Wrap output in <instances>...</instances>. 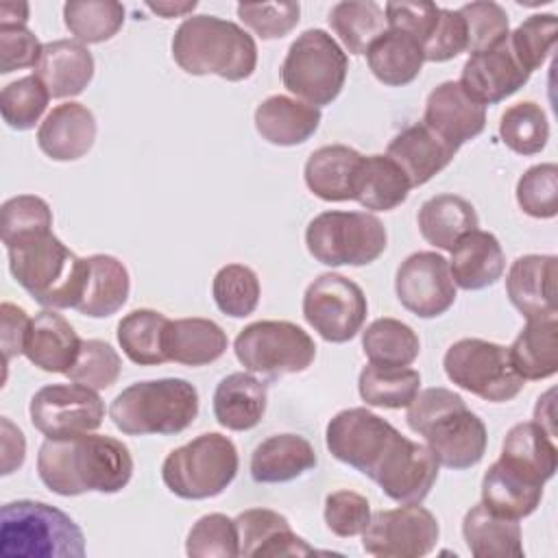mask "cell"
I'll return each instance as SVG.
<instances>
[{
  "label": "cell",
  "mask_w": 558,
  "mask_h": 558,
  "mask_svg": "<svg viewBox=\"0 0 558 558\" xmlns=\"http://www.w3.org/2000/svg\"><path fill=\"white\" fill-rule=\"evenodd\" d=\"M37 473L46 488L61 497L83 493H120L133 475L129 447L105 434L46 438L37 453Z\"/></svg>",
  "instance_id": "obj_1"
},
{
  "label": "cell",
  "mask_w": 558,
  "mask_h": 558,
  "mask_svg": "<svg viewBox=\"0 0 558 558\" xmlns=\"http://www.w3.org/2000/svg\"><path fill=\"white\" fill-rule=\"evenodd\" d=\"M410 429L425 438L438 464L462 471L475 466L488 445L484 421L449 388H425L408 405Z\"/></svg>",
  "instance_id": "obj_2"
},
{
  "label": "cell",
  "mask_w": 558,
  "mask_h": 558,
  "mask_svg": "<svg viewBox=\"0 0 558 558\" xmlns=\"http://www.w3.org/2000/svg\"><path fill=\"white\" fill-rule=\"evenodd\" d=\"M13 279L44 307L65 310L81 303L89 259L74 255L52 229L26 235L7 246Z\"/></svg>",
  "instance_id": "obj_3"
},
{
  "label": "cell",
  "mask_w": 558,
  "mask_h": 558,
  "mask_svg": "<svg viewBox=\"0 0 558 558\" xmlns=\"http://www.w3.org/2000/svg\"><path fill=\"white\" fill-rule=\"evenodd\" d=\"M172 59L194 76L216 74L227 81H244L255 72L257 46L235 22L216 15H190L172 37Z\"/></svg>",
  "instance_id": "obj_4"
},
{
  "label": "cell",
  "mask_w": 558,
  "mask_h": 558,
  "mask_svg": "<svg viewBox=\"0 0 558 558\" xmlns=\"http://www.w3.org/2000/svg\"><path fill=\"white\" fill-rule=\"evenodd\" d=\"M113 425L126 436H170L198 416V390L179 377L135 381L109 405Z\"/></svg>",
  "instance_id": "obj_5"
},
{
  "label": "cell",
  "mask_w": 558,
  "mask_h": 558,
  "mask_svg": "<svg viewBox=\"0 0 558 558\" xmlns=\"http://www.w3.org/2000/svg\"><path fill=\"white\" fill-rule=\"evenodd\" d=\"M0 554L28 558H83L85 536L63 510L33 499H17L0 512Z\"/></svg>",
  "instance_id": "obj_6"
},
{
  "label": "cell",
  "mask_w": 558,
  "mask_h": 558,
  "mask_svg": "<svg viewBox=\"0 0 558 558\" xmlns=\"http://www.w3.org/2000/svg\"><path fill=\"white\" fill-rule=\"evenodd\" d=\"M238 466L240 458L233 440L207 432L166 456L161 480L181 499H209L233 482Z\"/></svg>",
  "instance_id": "obj_7"
},
{
  "label": "cell",
  "mask_w": 558,
  "mask_h": 558,
  "mask_svg": "<svg viewBox=\"0 0 558 558\" xmlns=\"http://www.w3.org/2000/svg\"><path fill=\"white\" fill-rule=\"evenodd\" d=\"M349 70L347 52L323 28H307L288 48L281 63L283 87L307 105L323 107L338 98Z\"/></svg>",
  "instance_id": "obj_8"
},
{
  "label": "cell",
  "mask_w": 558,
  "mask_h": 558,
  "mask_svg": "<svg viewBox=\"0 0 558 558\" xmlns=\"http://www.w3.org/2000/svg\"><path fill=\"white\" fill-rule=\"evenodd\" d=\"M384 222L368 211H323L310 220L305 244L325 266H364L386 251Z\"/></svg>",
  "instance_id": "obj_9"
},
{
  "label": "cell",
  "mask_w": 558,
  "mask_h": 558,
  "mask_svg": "<svg viewBox=\"0 0 558 558\" xmlns=\"http://www.w3.org/2000/svg\"><path fill=\"white\" fill-rule=\"evenodd\" d=\"M233 351L246 371L270 379L303 373L316 357L312 336L290 320H257L246 325L238 333Z\"/></svg>",
  "instance_id": "obj_10"
},
{
  "label": "cell",
  "mask_w": 558,
  "mask_h": 558,
  "mask_svg": "<svg viewBox=\"0 0 558 558\" xmlns=\"http://www.w3.org/2000/svg\"><path fill=\"white\" fill-rule=\"evenodd\" d=\"M442 366L449 381L493 403L514 399L525 386L510 364L508 347L482 338L453 342L445 353Z\"/></svg>",
  "instance_id": "obj_11"
},
{
  "label": "cell",
  "mask_w": 558,
  "mask_h": 558,
  "mask_svg": "<svg viewBox=\"0 0 558 558\" xmlns=\"http://www.w3.org/2000/svg\"><path fill=\"white\" fill-rule=\"evenodd\" d=\"M325 440L336 460L375 480L384 460L403 440V434L366 408H349L327 423Z\"/></svg>",
  "instance_id": "obj_12"
},
{
  "label": "cell",
  "mask_w": 558,
  "mask_h": 558,
  "mask_svg": "<svg viewBox=\"0 0 558 558\" xmlns=\"http://www.w3.org/2000/svg\"><path fill=\"white\" fill-rule=\"evenodd\" d=\"M368 314L364 290L338 272L316 277L303 294L307 325L327 342L342 344L357 336Z\"/></svg>",
  "instance_id": "obj_13"
},
{
  "label": "cell",
  "mask_w": 558,
  "mask_h": 558,
  "mask_svg": "<svg viewBox=\"0 0 558 558\" xmlns=\"http://www.w3.org/2000/svg\"><path fill=\"white\" fill-rule=\"evenodd\" d=\"M440 536L436 517L421 504L379 510L371 514L362 532V547L377 558H421L427 556Z\"/></svg>",
  "instance_id": "obj_14"
},
{
  "label": "cell",
  "mask_w": 558,
  "mask_h": 558,
  "mask_svg": "<svg viewBox=\"0 0 558 558\" xmlns=\"http://www.w3.org/2000/svg\"><path fill=\"white\" fill-rule=\"evenodd\" d=\"M28 414L46 438H63L98 429L105 403L94 388L83 384H48L33 395Z\"/></svg>",
  "instance_id": "obj_15"
},
{
  "label": "cell",
  "mask_w": 558,
  "mask_h": 558,
  "mask_svg": "<svg viewBox=\"0 0 558 558\" xmlns=\"http://www.w3.org/2000/svg\"><path fill=\"white\" fill-rule=\"evenodd\" d=\"M399 303L418 318H436L456 303V283L449 262L436 251L405 257L395 277Z\"/></svg>",
  "instance_id": "obj_16"
},
{
  "label": "cell",
  "mask_w": 558,
  "mask_h": 558,
  "mask_svg": "<svg viewBox=\"0 0 558 558\" xmlns=\"http://www.w3.org/2000/svg\"><path fill=\"white\" fill-rule=\"evenodd\" d=\"M530 81V72L514 57L510 41L473 52L462 65L460 85L480 105H497L519 92Z\"/></svg>",
  "instance_id": "obj_17"
},
{
  "label": "cell",
  "mask_w": 558,
  "mask_h": 558,
  "mask_svg": "<svg viewBox=\"0 0 558 558\" xmlns=\"http://www.w3.org/2000/svg\"><path fill=\"white\" fill-rule=\"evenodd\" d=\"M438 466L440 464L427 445H418L403 436L384 460L373 482L397 504H421L438 477Z\"/></svg>",
  "instance_id": "obj_18"
},
{
  "label": "cell",
  "mask_w": 558,
  "mask_h": 558,
  "mask_svg": "<svg viewBox=\"0 0 558 558\" xmlns=\"http://www.w3.org/2000/svg\"><path fill=\"white\" fill-rule=\"evenodd\" d=\"M423 124L458 150L484 131L486 107L475 102L458 81H445L429 92Z\"/></svg>",
  "instance_id": "obj_19"
},
{
  "label": "cell",
  "mask_w": 558,
  "mask_h": 558,
  "mask_svg": "<svg viewBox=\"0 0 558 558\" xmlns=\"http://www.w3.org/2000/svg\"><path fill=\"white\" fill-rule=\"evenodd\" d=\"M558 257L556 255H521L512 262L506 277L510 303L527 320L558 318Z\"/></svg>",
  "instance_id": "obj_20"
},
{
  "label": "cell",
  "mask_w": 558,
  "mask_h": 558,
  "mask_svg": "<svg viewBox=\"0 0 558 558\" xmlns=\"http://www.w3.org/2000/svg\"><path fill=\"white\" fill-rule=\"evenodd\" d=\"M96 140V118L81 102L57 105L37 129V146L54 161L85 157Z\"/></svg>",
  "instance_id": "obj_21"
},
{
  "label": "cell",
  "mask_w": 558,
  "mask_h": 558,
  "mask_svg": "<svg viewBox=\"0 0 558 558\" xmlns=\"http://www.w3.org/2000/svg\"><path fill=\"white\" fill-rule=\"evenodd\" d=\"M456 153V148L442 142L423 122L397 133L386 148V155L403 170L412 187L425 185L429 179H434L451 163Z\"/></svg>",
  "instance_id": "obj_22"
},
{
  "label": "cell",
  "mask_w": 558,
  "mask_h": 558,
  "mask_svg": "<svg viewBox=\"0 0 558 558\" xmlns=\"http://www.w3.org/2000/svg\"><path fill=\"white\" fill-rule=\"evenodd\" d=\"M83 340L76 336L74 327L54 310L46 307L31 318L24 355L37 368L46 373H68L81 351Z\"/></svg>",
  "instance_id": "obj_23"
},
{
  "label": "cell",
  "mask_w": 558,
  "mask_h": 558,
  "mask_svg": "<svg viewBox=\"0 0 558 558\" xmlns=\"http://www.w3.org/2000/svg\"><path fill=\"white\" fill-rule=\"evenodd\" d=\"M240 556H310V547L292 532L288 519L268 508H251L235 517Z\"/></svg>",
  "instance_id": "obj_24"
},
{
  "label": "cell",
  "mask_w": 558,
  "mask_h": 558,
  "mask_svg": "<svg viewBox=\"0 0 558 558\" xmlns=\"http://www.w3.org/2000/svg\"><path fill=\"white\" fill-rule=\"evenodd\" d=\"M35 76L52 98H72L92 83L94 57L81 41L54 39L44 44Z\"/></svg>",
  "instance_id": "obj_25"
},
{
  "label": "cell",
  "mask_w": 558,
  "mask_h": 558,
  "mask_svg": "<svg viewBox=\"0 0 558 558\" xmlns=\"http://www.w3.org/2000/svg\"><path fill=\"white\" fill-rule=\"evenodd\" d=\"M449 270L453 283L462 290H484L495 286L506 268V257L499 240L488 231L464 233L449 251Z\"/></svg>",
  "instance_id": "obj_26"
},
{
  "label": "cell",
  "mask_w": 558,
  "mask_h": 558,
  "mask_svg": "<svg viewBox=\"0 0 558 558\" xmlns=\"http://www.w3.org/2000/svg\"><path fill=\"white\" fill-rule=\"evenodd\" d=\"M320 124V109L303 100L275 94L255 109V129L262 140L275 146H296L307 142Z\"/></svg>",
  "instance_id": "obj_27"
},
{
  "label": "cell",
  "mask_w": 558,
  "mask_h": 558,
  "mask_svg": "<svg viewBox=\"0 0 558 558\" xmlns=\"http://www.w3.org/2000/svg\"><path fill=\"white\" fill-rule=\"evenodd\" d=\"M362 157L364 155L344 144L320 146L305 161V185L314 196L329 203L353 201V187Z\"/></svg>",
  "instance_id": "obj_28"
},
{
  "label": "cell",
  "mask_w": 558,
  "mask_h": 558,
  "mask_svg": "<svg viewBox=\"0 0 558 558\" xmlns=\"http://www.w3.org/2000/svg\"><path fill=\"white\" fill-rule=\"evenodd\" d=\"M312 442L299 434H275L262 440L251 456V477L259 484H279L301 477L316 466Z\"/></svg>",
  "instance_id": "obj_29"
},
{
  "label": "cell",
  "mask_w": 558,
  "mask_h": 558,
  "mask_svg": "<svg viewBox=\"0 0 558 558\" xmlns=\"http://www.w3.org/2000/svg\"><path fill=\"white\" fill-rule=\"evenodd\" d=\"M268 403L266 381L251 373H231L214 390V416L231 432L253 429Z\"/></svg>",
  "instance_id": "obj_30"
},
{
  "label": "cell",
  "mask_w": 558,
  "mask_h": 558,
  "mask_svg": "<svg viewBox=\"0 0 558 558\" xmlns=\"http://www.w3.org/2000/svg\"><path fill=\"white\" fill-rule=\"evenodd\" d=\"M556 438L547 434L536 421H523L510 427L504 438L499 460L530 480L545 484L554 477L558 466Z\"/></svg>",
  "instance_id": "obj_31"
},
{
  "label": "cell",
  "mask_w": 558,
  "mask_h": 558,
  "mask_svg": "<svg viewBox=\"0 0 558 558\" xmlns=\"http://www.w3.org/2000/svg\"><path fill=\"white\" fill-rule=\"evenodd\" d=\"M227 333L209 318H177L170 320L163 336L168 362L185 366H205L220 360L227 351Z\"/></svg>",
  "instance_id": "obj_32"
},
{
  "label": "cell",
  "mask_w": 558,
  "mask_h": 558,
  "mask_svg": "<svg viewBox=\"0 0 558 558\" xmlns=\"http://www.w3.org/2000/svg\"><path fill=\"white\" fill-rule=\"evenodd\" d=\"M543 486L497 460L482 477V504L501 517L523 519L538 508Z\"/></svg>",
  "instance_id": "obj_33"
},
{
  "label": "cell",
  "mask_w": 558,
  "mask_h": 558,
  "mask_svg": "<svg viewBox=\"0 0 558 558\" xmlns=\"http://www.w3.org/2000/svg\"><path fill=\"white\" fill-rule=\"evenodd\" d=\"M514 373L523 381L547 379L558 371V318H536L508 347Z\"/></svg>",
  "instance_id": "obj_34"
},
{
  "label": "cell",
  "mask_w": 558,
  "mask_h": 558,
  "mask_svg": "<svg viewBox=\"0 0 558 558\" xmlns=\"http://www.w3.org/2000/svg\"><path fill=\"white\" fill-rule=\"evenodd\" d=\"M462 536L469 551L477 558H521V525L519 519L501 517L484 504L473 506L462 519Z\"/></svg>",
  "instance_id": "obj_35"
},
{
  "label": "cell",
  "mask_w": 558,
  "mask_h": 558,
  "mask_svg": "<svg viewBox=\"0 0 558 558\" xmlns=\"http://www.w3.org/2000/svg\"><path fill=\"white\" fill-rule=\"evenodd\" d=\"M416 222L423 240L440 251H451L464 233L475 231L480 225L475 207L458 194L427 198L418 209Z\"/></svg>",
  "instance_id": "obj_36"
},
{
  "label": "cell",
  "mask_w": 558,
  "mask_h": 558,
  "mask_svg": "<svg viewBox=\"0 0 558 558\" xmlns=\"http://www.w3.org/2000/svg\"><path fill=\"white\" fill-rule=\"evenodd\" d=\"M410 190L412 185L408 177L388 155L362 157L353 187V201H357L362 207L373 211H390L408 198Z\"/></svg>",
  "instance_id": "obj_37"
},
{
  "label": "cell",
  "mask_w": 558,
  "mask_h": 558,
  "mask_svg": "<svg viewBox=\"0 0 558 558\" xmlns=\"http://www.w3.org/2000/svg\"><path fill=\"white\" fill-rule=\"evenodd\" d=\"M85 292L76 310L92 318H105L122 310L129 299L131 279L126 266L113 255H92Z\"/></svg>",
  "instance_id": "obj_38"
},
{
  "label": "cell",
  "mask_w": 558,
  "mask_h": 558,
  "mask_svg": "<svg viewBox=\"0 0 558 558\" xmlns=\"http://www.w3.org/2000/svg\"><path fill=\"white\" fill-rule=\"evenodd\" d=\"M366 63L379 83L401 87L412 83L421 74L425 57L416 39L388 28L366 50Z\"/></svg>",
  "instance_id": "obj_39"
},
{
  "label": "cell",
  "mask_w": 558,
  "mask_h": 558,
  "mask_svg": "<svg viewBox=\"0 0 558 558\" xmlns=\"http://www.w3.org/2000/svg\"><path fill=\"white\" fill-rule=\"evenodd\" d=\"M170 318L161 312L142 307L129 312L118 323V342L124 355L140 366H157L168 362L163 349V336Z\"/></svg>",
  "instance_id": "obj_40"
},
{
  "label": "cell",
  "mask_w": 558,
  "mask_h": 558,
  "mask_svg": "<svg viewBox=\"0 0 558 558\" xmlns=\"http://www.w3.org/2000/svg\"><path fill=\"white\" fill-rule=\"evenodd\" d=\"M329 26L351 54H366L371 44L388 31L384 9L373 0H344L331 7Z\"/></svg>",
  "instance_id": "obj_41"
},
{
  "label": "cell",
  "mask_w": 558,
  "mask_h": 558,
  "mask_svg": "<svg viewBox=\"0 0 558 558\" xmlns=\"http://www.w3.org/2000/svg\"><path fill=\"white\" fill-rule=\"evenodd\" d=\"M421 375L410 366L368 364L357 377V390L366 405L399 410L408 408L418 395Z\"/></svg>",
  "instance_id": "obj_42"
},
{
  "label": "cell",
  "mask_w": 558,
  "mask_h": 558,
  "mask_svg": "<svg viewBox=\"0 0 558 558\" xmlns=\"http://www.w3.org/2000/svg\"><path fill=\"white\" fill-rule=\"evenodd\" d=\"M362 351L371 364L410 366L421 353L416 331L397 318H377L362 331Z\"/></svg>",
  "instance_id": "obj_43"
},
{
  "label": "cell",
  "mask_w": 558,
  "mask_h": 558,
  "mask_svg": "<svg viewBox=\"0 0 558 558\" xmlns=\"http://www.w3.org/2000/svg\"><path fill=\"white\" fill-rule=\"evenodd\" d=\"M63 22L81 44H100L122 28L124 7L116 0H70L63 4Z\"/></svg>",
  "instance_id": "obj_44"
},
{
  "label": "cell",
  "mask_w": 558,
  "mask_h": 558,
  "mask_svg": "<svg viewBox=\"0 0 558 558\" xmlns=\"http://www.w3.org/2000/svg\"><path fill=\"white\" fill-rule=\"evenodd\" d=\"M501 142L517 155H536L549 140V122L541 105L523 100L510 105L499 120Z\"/></svg>",
  "instance_id": "obj_45"
},
{
  "label": "cell",
  "mask_w": 558,
  "mask_h": 558,
  "mask_svg": "<svg viewBox=\"0 0 558 558\" xmlns=\"http://www.w3.org/2000/svg\"><path fill=\"white\" fill-rule=\"evenodd\" d=\"M211 294L222 314L244 318L255 312L262 288L253 268L244 264H227L214 275Z\"/></svg>",
  "instance_id": "obj_46"
},
{
  "label": "cell",
  "mask_w": 558,
  "mask_h": 558,
  "mask_svg": "<svg viewBox=\"0 0 558 558\" xmlns=\"http://www.w3.org/2000/svg\"><path fill=\"white\" fill-rule=\"evenodd\" d=\"M48 100L50 94L35 74L22 76L4 85L0 94L2 120L15 131H28L39 122L41 113L48 107Z\"/></svg>",
  "instance_id": "obj_47"
},
{
  "label": "cell",
  "mask_w": 558,
  "mask_h": 558,
  "mask_svg": "<svg viewBox=\"0 0 558 558\" xmlns=\"http://www.w3.org/2000/svg\"><path fill=\"white\" fill-rule=\"evenodd\" d=\"M185 554L190 558H235L240 556V538L235 519L222 512L201 517L185 541Z\"/></svg>",
  "instance_id": "obj_48"
},
{
  "label": "cell",
  "mask_w": 558,
  "mask_h": 558,
  "mask_svg": "<svg viewBox=\"0 0 558 558\" xmlns=\"http://www.w3.org/2000/svg\"><path fill=\"white\" fill-rule=\"evenodd\" d=\"M558 20L554 13H536L523 20L510 35V48L519 63L532 74L538 70L554 50Z\"/></svg>",
  "instance_id": "obj_49"
},
{
  "label": "cell",
  "mask_w": 558,
  "mask_h": 558,
  "mask_svg": "<svg viewBox=\"0 0 558 558\" xmlns=\"http://www.w3.org/2000/svg\"><path fill=\"white\" fill-rule=\"evenodd\" d=\"M52 229L50 205L35 194H20L2 203L0 209V238L4 248L13 242Z\"/></svg>",
  "instance_id": "obj_50"
},
{
  "label": "cell",
  "mask_w": 558,
  "mask_h": 558,
  "mask_svg": "<svg viewBox=\"0 0 558 558\" xmlns=\"http://www.w3.org/2000/svg\"><path fill=\"white\" fill-rule=\"evenodd\" d=\"M466 28V50L482 52L504 44L510 35L508 13L501 4L490 0L469 2L458 9Z\"/></svg>",
  "instance_id": "obj_51"
},
{
  "label": "cell",
  "mask_w": 558,
  "mask_h": 558,
  "mask_svg": "<svg viewBox=\"0 0 558 558\" xmlns=\"http://www.w3.org/2000/svg\"><path fill=\"white\" fill-rule=\"evenodd\" d=\"M120 371H122V360L118 351L105 340L89 338V340H83L78 357L65 375L76 384H83L94 390H102V388H111L118 381Z\"/></svg>",
  "instance_id": "obj_52"
},
{
  "label": "cell",
  "mask_w": 558,
  "mask_h": 558,
  "mask_svg": "<svg viewBox=\"0 0 558 558\" xmlns=\"http://www.w3.org/2000/svg\"><path fill=\"white\" fill-rule=\"evenodd\" d=\"M517 203L532 218H554L558 214V166L527 168L517 183Z\"/></svg>",
  "instance_id": "obj_53"
},
{
  "label": "cell",
  "mask_w": 558,
  "mask_h": 558,
  "mask_svg": "<svg viewBox=\"0 0 558 558\" xmlns=\"http://www.w3.org/2000/svg\"><path fill=\"white\" fill-rule=\"evenodd\" d=\"M301 15L299 2H262L238 4V17L262 39H279L288 35Z\"/></svg>",
  "instance_id": "obj_54"
},
{
  "label": "cell",
  "mask_w": 558,
  "mask_h": 558,
  "mask_svg": "<svg viewBox=\"0 0 558 558\" xmlns=\"http://www.w3.org/2000/svg\"><path fill=\"white\" fill-rule=\"evenodd\" d=\"M371 521L368 499L355 490H336L325 499V523L342 538L357 536Z\"/></svg>",
  "instance_id": "obj_55"
},
{
  "label": "cell",
  "mask_w": 558,
  "mask_h": 558,
  "mask_svg": "<svg viewBox=\"0 0 558 558\" xmlns=\"http://www.w3.org/2000/svg\"><path fill=\"white\" fill-rule=\"evenodd\" d=\"M462 50H466L464 20L458 11L440 7L436 26L427 37V41L423 44V57L425 61L442 63L458 57Z\"/></svg>",
  "instance_id": "obj_56"
},
{
  "label": "cell",
  "mask_w": 558,
  "mask_h": 558,
  "mask_svg": "<svg viewBox=\"0 0 558 558\" xmlns=\"http://www.w3.org/2000/svg\"><path fill=\"white\" fill-rule=\"evenodd\" d=\"M438 11L440 7L434 2H388L384 7L388 28L410 35L421 44V48L436 26Z\"/></svg>",
  "instance_id": "obj_57"
},
{
  "label": "cell",
  "mask_w": 558,
  "mask_h": 558,
  "mask_svg": "<svg viewBox=\"0 0 558 558\" xmlns=\"http://www.w3.org/2000/svg\"><path fill=\"white\" fill-rule=\"evenodd\" d=\"M44 44L26 26H0V72L9 74L39 63Z\"/></svg>",
  "instance_id": "obj_58"
},
{
  "label": "cell",
  "mask_w": 558,
  "mask_h": 558,
  "mask_svg": "<svg viewBox=\"0 0 558 558\" xmlns=\"http://www.w3.org/2000/svg\"><path fill=\"white\" fill-rule=\"evenodd\" d=\"M0 342H2V353H4V366L9 364L11 357L24 353L31 318L28 314L13 305V303H2L0 305Z\"/></svg>",
  "instance_id": "obj_59"
},
{
  "label": "cell",
  "mask_w": 558,
  "mask_h": 558,
  "mask_svg": "<svg viewBox=\"0 0 558 558\" xmlns=\"http://www.w3.org/2000/svg\"><path fill=\"white\" fill-rule=\"evenodd\" d=\"M28 4L26 2H2L0 4V26H26Z\"/></svg>",
  "instance_id": "obj_60"
},
{
  "label": "cell",
  "mask_w": 558,
  "mask_h": 558,
  "mask_svg": "<svg viewBox=\"0 0 558 558\" xmlns=\"http://www.w3.org/2000/svg\"><path fill=\"white\" fill-rule=\"evenodd\" d=\"M148 9L168 20V17L185 15V13L194 11V9H196V2H194V0H192V2H181V4H172V2H157V4H155V2H148Z\"/></svg>",
  "instance_id": "obj_61"
}]
</instances>
